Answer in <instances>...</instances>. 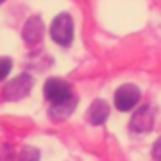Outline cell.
I'll use <instances>...</instances> for the list:
<instances>
[{"instance_id":"1","label":"cell","mask_w":161,"mask_h":161,"mask_svg":"<svg viewBox=\"0 0 161 161\" xmlns=\"http://www.w3.org/2000/svg\"><path fill=\"white\" fill-rule=\"evenodd\" d=\"M51 38L60 46H69L73 41V19L69 14L62 13L55 16L51 24Z\"/></svg>"},{"instance_id":"2","label":"cell","mask_w":161,"mask_h":161,"mask_svg":"<svg viewBox=\"0 0 161 161\" xmlns=\"http://www.w3.org/2000/svg\"><path fill=\"white\" fill-rule=\"evenodd\" d=\"M44 97H46L47 101H51V104H57V103L66 101L68 98L73 97L71 86L63 79L51 77V79L46 80V84H44Z\"/></svg>"},{"instance_id":"3","label":"cell","mask_w":161,"mask_h":161,"mask_svg":"<svg viewBox=\"0 0 161 161\" xmlns=\"http://www.w3.org/2000/svg\"><path fill=\"white\" fill-rule=\"evenodd\" d=\"M32 87H33L32 76L27 73H22L18 77H14L11 82L7 84V87L3 90V97L10 101H18V100H22L25 95H29Z\"/></svg>"},{"instance_id":"4","label":"cell","mask_w":161,"mask_h":161,"mask_svg":"<svg viewBox=\"0 0 161 161\" xmlns=\"http://www.w3.org/2000/svg\"><path fill=\"white\" fill-rule=\"evenodd\" d=\"M139 98H141V90L134 84H123L115 90L114 103L119 111L126 112L131 111L139 103Z\"/></svg>"},{"instance_id":"5","label":"cell","mask_w":161,"mask_h":161,"mask_svg":"<svg viewBox=\"0 0 161 161\" xmlns=\"http://www.w3.org/2000/svg\"><path fill=\"white\" fill-rule=\"evenodd\" d=\"M153 123H155V111L152 106L145 104V106H141L133 114L130 128L134 133H147L153 128Z\"/></svg>"},{"instance_id":"6","label":"cell","mask_w":161,"mask_h":161,"mask_svg":"<svg viewBox=\"0 0 161 161\" xmlns=\"http://www.w3.org/2000/svg\"><path fill=\"white\" fill-rule=\"evenodd\" d=\"M43 32H44V24H43L41 18L32 16V18L27 19V22L24 24L22 38H24V41L29 43V44H36L38 41H41Z\"/></svg>"},{"instance_id":"7","label":"cell","mask_w":161,"mask_h":161,"mask_svg":"<svg viewBox=\"0 0 161 161\" xmlns=\"http://www.w3.org/2000/svg\"><path fill=\"white\" fill-rule=\"evenodd\" d=\"M76 106H77V98L73 95V97L68 98L66 101L52 104V106L49 108V117H51L52 120H55V122L65 120V119H68V117L73 114V111H74Z\"/></svg>"},{"instance_id":"8","label":"cell","mask_w":161,"mask_h":161,"mask_svg":"<svg viewBox=\"0 0 161 161\" xmlns=\"http://www.w3.org/2000/svg\"><path fill=\"white\" fill-rule=\"evenodd\" d=\"M109 115V106L104 100H95L87 112V120L92 125H103Z\"/></svg>"},{"instance_id":"9","label":"cell","mask_w":161,"mask_h":161,"mask_svg":"<svg viewBox=\"0 0 161 161\" xmlns=\"http://www.w3.org/2000/svg\"><path fill=\"white\" fill-rule=\"evenodd\" d=\"M18 161H40V152L35 147H24L19 153Z\"/></svg>"},{"instance_id":"10","label":"cell","mask_w":161,"mask_h":161,"mask_svg":"<svg viewBox=\"0 0 161 161\" xmlns=\"http://www.w3.org/2000/svg\"><path fill=\"white\" fill-rule=\"evenodd\" d=\"M11 60L8 57H0V80H3L11 71Z\"/></svg>"},{"instance_id":"11","label":"cell","mask_w":161,"mask_h":161,"mask_svg":"<svg viewBox=\"0 0 161 161\" xmlns=\"http://www.w3.org/2000/svg\"><path fill=\"white\" fill-rule=\"evenodd\" d=\"M152 155L156 161H161V136L155 141L153 144V148H152Z\"/></svg>"},{"instance_id":"12","label":"cell","mask_w":161,"mask_h":161,"mask_svg":"<svg viewBox=\"0 0 161 161\" xmlns=\"http://www.w3.org/2000/svg\"><path fill=\"white\" fill-rule=\"evenodd\" d=\"M3 2H5V0H0V3H3Z\"/></svg>"}]
</instances>
